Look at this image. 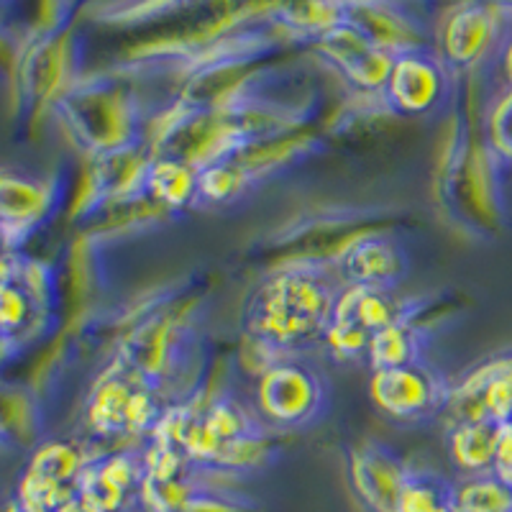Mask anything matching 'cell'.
I'll return each mask as SVG.
<instances>
[{
	"instance_id": "cell-1",
	"label": "cell",
	"mask_w": 512,
	"mask_h": 512,
	"mask_svg": "<svg viewBox=\"0 0 512 512\" xmlns=\"http://www.w3.org/2000/svg\"><path fill=\"white\" fill-rule=\"evenodd\" d=\"M344 287L320 267L282 269L246 305V336L272 364L290 359V354L326 336Z\"/></svg>"
},
{
	"instance_id": "cell-2",
	"label": "cell",
	"mask_w": 512,
	"mask_h": 512,
	"mask_svg": "<svg viewBox=\"0 0 512 512\" xmlns=\"http://www.w3.org/2000/svg\"><path fill=\"white\" fill-rule=\"evenodd\" d=\"M59 103V111H64L80 141H85L98 157L139 146L134 100L116 82H75V88Z\"/></svg>"
},
{
	"instance_id": "cell-3",
	"label": "cell",
	"mask_w": 512,
	"mask_h": 512,
	"mask_svg": "<svg viewBox=\"0 0 512 512\" xmlns=\"http://www.w3.org/2000/svg\"><path fill=\"white\" fill-rule=\"evenodd\" d=\"M256 405L277 428H305L323 413L326 384L300 361H277L256 379Z\"/></svg>"
},
{
	"instance_id": "cell-4",
	"label": "cell",
	"mask_w": 512,
	"mask_h": 512,
	"mask_svg": "<svg viewBox=\"0 0 512 512\" xmlns=\"http://www.w3.org/2000/svg\"><path fill=\"white\" fill-rule=\"evenodd\" d=\"M448 395L443 379L423 364H408L400 369H382L369 377V397L395 420H423L446 408Z\"/></svg>"
},
{
	"instance_id": "cell-5",
	"label": "cell",
	"mask_w": 512,
	"mask_h": 512,
	"mask_svg": "<svg viewBox=\"0 0 512 512\" xmlns=\"http://www.w3.org/2000/svg\"><path fill=\"white\" fill-rule=\"evenodd\" d=\"M410 466L387 443L367 438L349 454V479L369 512H397Z\"/></svg>"
},
{
	"instance_id": "cell-6",
	"label": "cell",
	"mask_w": 512,
	"mask_h": 512,
	"mask_svg": "<svg viewBox=\"0 0 512 512\" xmlns=\"http://www.w3.org/2000/svg\"><path fill=\"white\" fill-rule=\"evenodd\" d=\"M315 49L351 85H356L364 93H384L387 82H390L392 67H395V54L377 47L367 34H361L349 21L328 31L326 36H320L315 41Z\"/></svg>"
},
{
	"instance_id": "cell-7",
	"label": "cell",
	"mask_w": 512,
	"mask_h": 512,
	"mask_svg": "<svg viewBox=\"0 0 512 512\" xmlns=\"http://www.w3.org/2000/svg\"><path fill=\"white\" fill-rule=\"evenodd\" d=\"M448 88V67L431 49H415L395 57L384 100L402 116H425L443 100Z\"/></svg>"
},
{
	"instance_id": "cell-8",
	"label": "cell",
	"mask_w": 512,
	"mask_h": 512,
	"mask_svg": "<svg viewBox=\"0 0 512 512\" xmlns=\"http://www.w3.org/2000/svg\"><path fill=\"white\" fill-rule=\"evenodd\" d=\"M177 331L180 326L172 315L157 313L146 318L141 326H136L123 338L121 351H118V364L123 372L159 390V384L172 372V361L180 344Z\"/></svg>"
},
{
	"instance_id": "cell-9",
	"label": "cell",
	"mask_w": 512,
	"mask_h": 512,
	"mask_svg": "<svg viewBox=\"0 0 512 512\" xmlns=\"http://www.w3.org/2000/svg\"><path fill=\"white\" fill-rule=\"evenodd\" d=\"M500 31V8L479 3L454 8L441 26V59L448 70H469L495 47Z\"/></svg>"
},
{
	"instance_id": "cell-10",
	"label": "cell",
	"mask_w": 512,
	"mask_h": 512,
	"mask_svg": "<svg viewBox=\"0 0 512 512\" xmlns=\"http://www.w3.org/2000/svg\"><path fill=\"white\" fill-rule=\"evenodd\" d=\"M336 272L344 285L392 290L408 272V256L390 236L369 233L341 251Z\"/></svg>"
},
{
	"instance_id": "cell-11",
	"label": "cell",
	"mask_w": 512,
	"mask_h": 512,
	"mask_svg": "<svg viewBox=\"0 0 512 512\" xmlns=\"http://www.w3.org/2000/svg\"><path fill=\"white\" fill-rule=\"evenodd\" d=\"M346 21L395 57L415 49H431L423 21L397 3H346Z\"/></svg>"
},
{
	"instance_id": "cell-12",
	"label": "cell",
	"mask_w": 512,
	"mask_h": 512,
	"mask_svg": "<svg viewBox=\"0 0 512 512\" xmlns=\"http://www.w3.org/2000/svg\"><path fill=\"white\" fill-rule=\"evenodd\" d=\"M139 387V379L123 372L116 361V367L100 377L90 392L88 410H85V423L90 431L100 438L131 436V402Z\"/></svg>"
},
{
	"instance_id": "cell-13",
	"label": "cell",
	"mask_w": 512,
	"mask_h": 512,
	"mask_svg": "<svg viewBox=\"0 0 512 512\" xmlns=\"http://www.w3.org/2000/svg\"><path fill=\"white\" fill-rule=\"evenodd\" d=\"M0 205H3L6 241L11 239L13 231H18V241H24L26 233L34 231L39 221H44L54 208L52 185L36 177L13 175L11 169H6L3 185H0Z\"/></svg>"
},
{
	"instance_id": "cell-14",
	"label": "cell",
	"mask_w": 512,
	"mask_h": 512,
	"mask_svg": "<svg viewBox=\"0 0 512 512\" xmlns=\"http://www.w3.org/2000/svg\"><path fill=\"white\" fill-rule=\"evenodd\" d=\"M333 318L356 323L374 336V333L397 326V323H408L410 313L408 305L402 303L392 290L346 285L336 300Z\"/></svg>"
},
{
	"instance_id": "cell-15",
	"label": "cell",
	"mask_w": 512,
	"mask_h": 512,
	"mask_svg": "<svg viewBox=\"0 0 512 512\" xmlns=\"http://www.w3.org/2000/svg\"><path fill=\"white\" fill-rule=\"evenodd\" d=\"M500 436L502 423L492 418L456 423L448 431V456L456 464V469L472 474V477L492 474Z\"/></svg>"
},
{
	"instance_id": "cell-16",
	"label": "cell",
	"mask_w": 512,
	"mask_h": 512,
	"mask_svg": "<svg viewBox=\"0 0 512 512\" xmlns=\"http://www.w3.org/2000/svg\"><path fill=\"white\" fill-rule=\"evenodd\" d=\"M70 59L72 49L64 36H47L36 41V47L26 54L24 62V85L36 98L62 93V98L75 88L70 82Z\"/></svg>"
},
{
	"instance_id": "cell-17",
	"label": "cell",
	"mask_w": 512,
	"mask_h": 512,
	"mask_svg": "<svg viewBox=\"0 0 512 512\" xmlns=\"http://www.w3.org/2000/svg\"><path fill=\"white\" fill-rule=\"evenodd\" d=\"M146 198L167 210L185 208L198 200V169L177 157L154 154L146 177Z\"/></svg>"
},
{
	"instance_id": "cell-18",
	"label": "cell",
	"mask_w": 512,
	"mask_h": 512,
	"mask_svg": "<svg viewBox=\"0 0 512 512\" xmlns=\"http://www.w3.org/2000/svg\"><path fill=\"white\" fill-rule=\"evenodd\" d=\"M272 16L274 24L287 29V34L318 41L336 26L346 24V3H290L274 6Z\"/></svg>"
},
{
	"instance_id": "cell-19",
	"label": "cell",
	"mask_w": 512,
	"mask_h": 512,
	"mask_svg": "<svg viewBox=\"0 0 512 512\" xmlns=\"http://www.w3.org/2000/svg\"><path fill=\"white\" fill-rule=\"evenodd\" d=\"M90 461L85 456L77 443L72 441H47L41 443L34 451L29 461V469H34L41 477L52 479V482L62 484V487L77 489L80 487V479L85 474V469L90 466ZM80 492V489H77Z\"/></svg>"
},
{
	"instance_id": "cell-20",
	"label": "cell",
	"mask_w": 512,
	"mask_h": 512,
	"mask_svg": "<svg viewBox=\"0 0 512 512\" xmlns=\"http://www.w3.org/2000/svg\"><path fill=\"white\" fill-rule=\"evenodd\" d=\"M367 361H369V367H372V372L418 364L420 361L418 328L408 320V323H397V326H390V328H384V331L374 333L372 344H369Z\"/></svg>"
},
{
	"instance_id": "cell-21",
	"label": "cell",
	"mask_w": 512,
	"mask_h": 512,
	"mask_svg": "<svg viewBox=\"0 0 512 512\" xmlns=\"http://www.w3.org/2000/svg\"><path fill=\"white\" fill-rule=\"evenodd\" d=\"M249 169L241 159L231 162H218L210 167L198 169V200L208 205H223L241 195V190L249 182Z\"/></svg>"
},
{
	"instance_id": "cell-22",
	"label": "cell",
	"mask_w": 512,
	"mask_h": 512,
	"mask_svg": "<svg viewBox=\"0 0 512 512\" xmlns=\"http://www.w3.org/2000/svg\"><path fill=\"white\" fill-rule=\"evenodd\" d=\"M454 500L456 489L446 479L433 472H415V469H410L408 482L402 487L397 512H433L436 507Z\"/></svg>"
},
{
	"instance_id": "cell-23",
	"label": "cell",
	"mask_w": 512,
	"mask_h": 512,
	"mask_svg": "<svg viewBox=\"0 0 512 512\" xmlns=\"http://www.w3.org/2000/svg\"><path fill=\"white\" fill-rule=\"evenodd\" d=\"M459 512H512V487L502 484L495 474L472 477L456 489Z\"/></svg>"
},
{
	"instance_id": "cell-24",
	"label": "cell",
	"mask_w": 512,
	"mask_h": 512,
	"mask_svg": "<svg viewBox=\"0 0 512 512\" xmlns=\"http://www.w3.org/2000/svg\"><path fill=\"white\" fill-rule=\"evenodd\" d=\"M323 344L328 346L333 359L338 361H359L367 359L369 344H372V333L359 328L356 323L349 320L331 318L326 328V336H323Z\"/></svg>"
},
{
	"instance_id": "cell-25",
	"label": "cell",
	"mask_w": 512,
	"mask_h": 512,
	"mask_svg": "<svg viewBox=\"0 0 512 512\" xmlns=\"http://www.w3.org/2000/svg\"><path fill=\"white\" fill-rule=\"evenodd\" d=\"M487 139L497 157L512 162V88L505 95H500L489 111Z\"/></svg>"
},
{
	"instance_id": "cell-26",
	"label": "cell",
	"mask_w": 512,
	"mask_h": 512,
	"mask_svg": "<svg viewBox=\"0 0 512 512\" xmlns=\"http://www.w3.org/2000/svg\"><path fill=\"white\" fill-rule=\"evenodd\" d=\"M492 474H495L502 484L512 487V423L502 425L500 446H497V456H495V464H492Z\"/></svg>"
},
{
	"instance_id": "cell-27",
	"label": "cell",
	"mask_w": 512,
	"mask_h": 512,
	"mask_svg": "<svg viewBox=\"0 0 512 512\" xmlns=\"http://www.w3.org/2000/svg\"><path fill=\"white\" fill-rule=\"evenodd\" d=\"M59 512H103V510H98V507H95V505H90L88 500H82V497L77 495L75 500H72V502H67V505H64L62 510H59Z\"/></svg>"
},
{
	"instance_id": "cell-28",
	"label": "cell",
	"mask_w": 512,
	"mask_h": 512,
	"mask_svg": "<svg viewBox=\"0 0 512 512\" xmlns=\"http://www.w3.org/2000/svg\"><path fill=\"white\" fill-rule=\"evenodd\" d=\"M502 70H505L507 82H510L512 88V39L505 44V52H502Z\"/></svg>"
},
{
	"instance_id": "cell-29",
	"label": "cell",
	"mask_w": 512,
	"mask_h": 512,
	"mask_svg": "<svg viewBox=\"0 0 512 512\" xmlns=\"http://www.w3.org/2000/svg\"><path fill=\"white\" fill-rule=\"evenodd\" d=\"M6 512H29V510H26V507H24V505H21V502H18V500H16V497H13V500H11V502H8Z\"/></svg>"
}]
</instances>
